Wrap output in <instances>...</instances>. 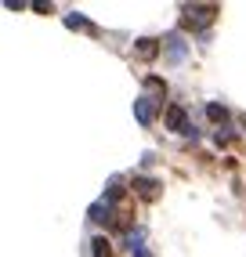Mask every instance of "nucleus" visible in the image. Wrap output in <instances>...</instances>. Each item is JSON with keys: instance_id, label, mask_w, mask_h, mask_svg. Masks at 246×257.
I'll return each instance as SVG.
<instances>
[{"instance_id": "obj_1", "label": "nucleus", "mask_w": 246, "mask_h": 257, "mask_svg": "<svg viewBox=\"0 0 246 257\" xmlns=\"http://www.w3.org/2000/svg\"><path fill=\"white\" fill-rule=\"evenodd\" d=\"M167 127H170V131H181V134H196V127H188L181 105H170V109H167Z\"/></svg>"}, {"instance_id": "obj_2", "label": "nucleus", "mask_w": 246, "mask_h": 257, "mask_svg": "<svg viewBox=\"0 0 246 257\" xmlns=\"http://www.w3.org/2000/svg\"><path fill=\"white\" fill-rule=\"evenodd\" d=\"M217 15V8H185V26H206Z\"/></svg>"}, {"instance_id": "obj_3", "label": "nucleus", "mask_w": 246, "mask_h": 257, "mask_svg": "<svg viewBox=\"0 0 246 257\" xmlns=\"http://www.w3.org/2000/svg\"><path fill=\"white\" fill-rule=\"evenodd\" d=\"M134 116H138V123H152L156 119V98H142L138 109H134Z\"/></svg>"}, {"instance_id": "obj_4", "label": "nucleus", "mask_w": 246, "mask_h": 257, "mask_svg": "<svg viewBox=\"0 0 246 257\" xmlns=\"http://www.w3.org/2000/svg\"><path fill=\"white\" fill-rule=\"evenodd\" d=\"M134 188H138L142 199H156V196H160V181H152V178H134Z\"/></svg>"}, {"instance_id": "obj_5", "label": "nucleus", "mask_w": 246, "mask_h": 257, "mask_svg": "<svg viewBox=\"0 0 246 257\" xmlns=\"http://www.w3.org/2000/svg\"><path fill=\"white\" fill-rule=\"evenodd\" d=\"M156 44H160V40H149V37H145V40H138V47H134V51H138V55H142V58H152L156 51H160Z\"/></svg>"}, {"instance_id": "obj_6", "label": "nucleus", "mask_w": 246, "mask_h": 257, "mask_svg": "<svg viewBox=\"0 0 246 257\" xmlns=\"http://www.w3.org/2000/svg\"><path fill=\"white\" fill-rule=\"evenodd\" d=\"M94 257H112V250H109V243H105V239H94Z\"/></svg>"}, {"instance_id": "obj_7", "label": "nucleus", "mask_w": 246, "mask_h": 257, "mask_svg": "<svg viewBox=\"0 0 246 257\" xmlns=\"http://www.w3.org/2000/svg\"><path fill=\"white\" fill-rule=\"evenodd\" d=\"M206 112H210V119H221V123L228 119V109L224 105H206Z\"/></svg>"}, {"instance_id": "obj_8", "label": "nucleus", "mask_w": 246, "mask_h": 257, "mask_svg": "<svg viewBox=\"0 0 246 257\" xmlns=\"http://www.w3.org/2000/svg\"><path fill=\"white\" fill-rule=\"evenodd\" d=\"M65 22H69V26H73V29H87V22L80 19V15H69V19H65Z\"/></svg>"}, {"instance_id": "obj_9", "label": "nucleus", "mask_w": 246, "mask_h": 257, "mask_svg": "<svg viewBox=\"0 0 246 257\" xmlns=\"http://www.w3.org/2000/svg\"><path fill=\"white\" fill-rule=\"evenodd\" d=\"M242 123H246V119H242Z\"/></svg>"}]
</instances>
